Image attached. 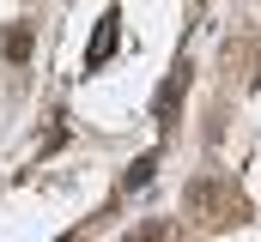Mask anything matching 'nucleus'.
I'll list each match as a JSON object with an SVG mask.
<instances>
[{
	"label": "nucleus",
	"mask_w": 261,
	"mask_h": 242,
	"mask_svg": "<svg viewBox=\"0 0 261 242\" xmlns=\"http://www.w3.org/2000/svg\"><path fill=\"white\" fill-rule=\"evenodd\" d=\"M182 91H189V67H176V73H170V85L158 91V127H170V121L182 115Z\"/></svg>",
	"instance_id": "f257e3e1"
},
{
	"label": "nucleus",
	"mask_w": 261,
	"mask_h": 242,
	"mask_svg": "<svg viewBox=\"0 0 261 242\" xmlns=\"http://www.w3.org/2000/svg\"><path fill=\"white\" fill-rule=\"evenodd\" d=\"M31 49H37V24L18 18V24L0 31V55H6V60H31Z\"/></svg>",
	"instance_id": "f03ea898"
},
{
	"label": "nucleus",
	"mask_w": 261,
	"mask_h": 242,
	"mask_svg": "<svg viewBox=\"0 0 261 242\" xmlns=\"http://www.w3.org/2000/svg\"><path fill=\"white\" fill-rule=\"evenodd\" d=\"M110 43H116V18H103V24L91 31V49H85V67H103V55H110Z\"/></svg>",
	"instance_id": "7ed1b4c3"
},
{
	"label": "nucleus",
	"mask_w": 261,
	"mask_h": 242,
	"mask_svg": "<svg viewBox=\"0 0 261 242\" xmlns=\"http://www.w3.org/2000/svg\"><path fill=\"white\" fill-rule=\"evenodd\" d=\"M152 176H158V152H146V158H134V170L122 176V188H146Z\"/></svg>",
	"instance_id": "20e7f679"
},
{
	"label": "nucleus",
	"mask_w": 261,
	"mask_h": 242,
	"mask_svg": "<svg viewBox=\"0 0 261 242\" xmlns=\"http://www.w3.org/2000/svg\"><path fill=\"white\" fill-rule=\"evenodd\" d=\"M67 145V127H49V133H43V145H37V152H43V158H49V152H61Z\"/></svg>",
	"instance_id": "39448f33"
},
{
	"label": "nucleus",
	"mask_w": 261,
	"mask_h": 242,
	"mask_svg": "<svg viewBox=\"0 0 261 242\" xmlns=\"http://www.w3.org/2000/svg\"><path fill=\"white\" fill-rule=\"evenodd\" d=\"M164 236V224H140V230H134V242H158Z\"/></svg>",
	"instance_id": "423d86ee"
},
{
	"label": "nucleus",
	"mask_w": 261,
	"mask_h": 242,
	"mask_svg": "<svg viewBox=\"0 0 261 242\" xmlns=\"http://www.w3.org/2000/svg\"><path fill=\"white\" fill-rule=\"evenodd\" d=\"M61 242H73V236H61Z\"/></svg>",
	"instance_id": "0eeeda50"
}]
</instances>
